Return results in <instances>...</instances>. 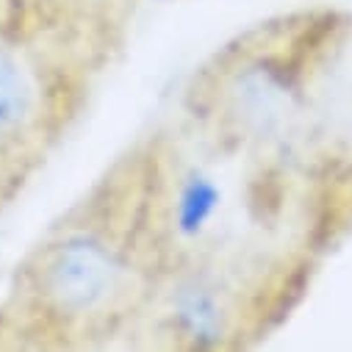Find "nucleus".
Wrapping results in <instances>:
<instances>
[{"mask_svg": "<svg viewBox=\"0 0 352 352\" xmlns=\"http://www.w3.org/2000/svg\"><path fill=\"white\" fill-rule=\"evenodd\" d=\"M42 280L50 302L67 314H83L111 292L114 261L100 244L75 239L50 255Z\"/></svg>", "mask_w": 352, "mask_h": 352, "instance_id": "obj_1", "label": "nucleus"}, {"mask_svg": "<svg viewBox=\"0 0 352 352\" xmlns=\"http://www.w3.org/2000/svg\"><path fill=\"white\" fill-rule=\"evenodd\" d=\"M39 106V80L23 56L0 42V136L23 131Z\"/></svg>", "mask_w": 352, "mask_h": 352, "instance_id": "obj_2", "label": "nucleus"}]
</instances>
